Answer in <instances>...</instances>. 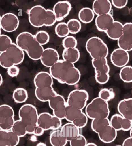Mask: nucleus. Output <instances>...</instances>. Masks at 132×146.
I'll list each match as a JSON object with an SVG mask.
<instances>
[{
	"label": "nucleus",
	"mask_w": 132,
	"mask_h": 146,
	"mask_svg": "<svg viewBox=\"0 0 132 146\" xmlns=\"http://www.w3.org/2000/svg\"><path fill=\"white\" fill-rule=\"evenodd\" d=\"M50 141L52 146H65L68 142L63 132L57 130L51 133Z\"/></svg>",
	"instance_id": "27"
},
{
	"label": "nucleus",
	"mask_w": 132,
	"mask_h": 146,
	"mask_svg": "<svg viewBox=\"0 0 132 146\" xmlns=\"http://www.w3.org/2000/svg\"><path fill=\"white\" fill-rule=\"evenodd\" d=\"M20 142V138L12 131L0 129V146H16Z\"/></svg>",
	"instance_id": "22"
},
{
	"label": "nucleus",
	"mask_w": 132,
	"mask_h": 146,
	"mask_svg": "<svg viewBox=\"0 0 132 146\" xmlns=\"http://www.w3.org/2000/svg\"><path fill=\"white\" fill-rule=\"evenodd\" d=\"M110 125L117 131H127L132 127V121L125 119L121 115L116 114L112 117Z\"/></svg>",
	"instance_id": "19"
},
{
	"label": "nucleus",
	"mask_w": 132,
	"mask_h": 146,
	"mask_svg": "<svg viewBox=\"0 0 132 146\" xmlns=\"http://www.w3.org/2000/svg\"><path fill=\"white\" fill-rule=\"evenodd\" d=\"M99 97L105 101L108 102L112 98L113 93L110 90L108 89H103L99 92Z\"/></svg>",
	"instance_id": "40"
},
{
	"label": "nucleus",
	"mask_w": 132,
	"mask_h": 146,
	"mask_svg": "<svg viewBox=\"0 0 132 146\" xmlns=\"http://www.w3.org/2000/svg\"><path fill=\"white\" fill-rule=\"evenodd\" d=\"M50 74L59 83L70 86L78 83L81 77L80 72L74 64L63 60H59L50 68Z\"/></svg>",
	"instance_id": "1"
},
{
	"label": "nucleus",
	"mask_w": 132,
	"mask_h": 146,
	"mask_svg": "<svg viewBox=\"0 0 132 146\" xmlns=\"http://www.w3.org/2000/svg\"><path fill=\"white\" fill-rule=\"evenodd\" d=\"M110 125V121L108 118L92 120L91 127L92 130L97 133L103 128Z\"/></svg>",
	"instance_id": "32"
},
{
	"label": "nucleus",
	"mask_w": 132,
	"mask_h": 146,
	"mask_svg": "<svg viewBox=\"0 0 132 146\" xmlns=\"http://www.w3.org/2000/svg\"><path fill=\"white\" fill-rule=\"evenodd\" d=\"M120 76L121 80L126 83L132 82V66H125L120 70Z\"/></svg>",
	"instance_id": "33"
},
{
	"label": "nucleus",
	"mask_w": 132,
	"mask_h": 146,
	"mask_svg": "<svg viewBox=\"0 0 132 146\" xmlns=\"http://www.w3.org/2000/svg\"><path fill=\"white\" fill-rule=\"evenodd\" d=\"M62 124L61 120L48 113H42L38 115L37 125L44 131L58 129Z\"/></svg>",
	"instance_id": "13"
},
{
	"label": "nucleus",
	"mask_w": 132,
	"mask_h": 146,
	"mask_svg": "<svg viewBox=\"0 0 132 146\" xmlns=\"http://www.w3.org/2000/svg\"><path fill=\"white\" fill-rule=\"evenodd\" d=\"M16 44L22 51H25L30 58L33 60H40L44 49L31 33L24 32L17 36Z\"/></svg>",
	"instance_id": "3"
},
{
	"label": "nucleus",
	"mask_w": 132,
	"mask_h": 146,
	"mask_svg": "<svg viewBox=\"0 0 132 146\" xmlns=\"http://www.w3.org/2000/svg\"><path fill=\"white\" fill-rule=\"evenodd\" d=\"M65 119L79 129L83 128L87 125L88 117L82 110L67 106Z\"/></svg>",
	"instance_id": "12"
},
{
	"label": "nucleus",
	"mask_w": 132,
	"mask_h": 146,
	"mask_svg": "<svg viewBox=\"0 0 132 146\" xmlns=\"http://www.w3.org/2000/svg\"><path fill=\"white\" fill-rule=\"evenodd\" d=\"M130 131V137L132 138V127Z\"/></svg>",
	"instance_id": "47"
},
{
	"label": "nucleus",
	"mask_w": 132,
	"mask_h": 146,
	"mask_svg": "<svg viewBox=\"0 0 132 146\" xmlns=\"http://www.w3.org/2000/svg\"><path fill=\"white\" fill-rule=\"evenodd\" d=\"M118 110L120 115L132 121V98L121 100L118 104Z\"/></svg>",
	"instance_id": "25"
},
{
	"label": "nucleus",
	"mask_w": 132,
	"mask_h": 146,
	"mask_svg": "<svg viewBox=\"0 0 132 146\" xmlns=\"http://www.w3.org/2000/svg\"><path fill=\"white\" fill-rule=\"evenodd\" d=\"M10 37L5 35H0V53H2L5 48L12 43Z\"/></svg>",
	"instance_id": "38"
},
{
	"label": "nucleus",
	"mask_w": 132,
	"mask_h": 146,
	"mask_svg": "<svg viewBox=\"0 0 132 146\" xmlns=\"http://www.w3.org/2000/svg\"><path fill=\"white\" fill-rule=\"evenodd\" d=\"M97 134L102 142L110 143L115 140L117 136V131L110 125L99 131Z\"/></svg>",
	"instance_id": "24"
},
{
	"label": "nucleus",
	"mask_w": 132,
	"mask_h": 146,
	"mask_svg": "<svg viewBox=\"0 0 132 146\" xmlns=\"http://www.w3.org/2000/svg\"><path fill=\"white\" fill-rule=\"evenodd\" d=\"M55 31L57 36L61 38L67 37L70 33L67 24L64 22L57 24L55 27Z\"/></svg>",
	"instance_id": "34"
},
{
	"label": "nucleus",
	"mask_w": 132,
	"mask_h": 146,
	"mask_svg": "<svg viewBox=\"0 0 132 146\" xmlns=\"http://www.w3.org/2000/svg\"><path fill=\"white\" fill-rule=\"evenodd\" d=\"M34 82L36 87L35 96L40 101L49 102L58 94L52 87L53 79L49 73H38L34 78Z\"/></svg>",
	"instance_id": "2"
},
{
	"label": "nucleus",
	"mask_w": 132,
	"mask_h": 146,
	"mask_svg": "<svg viewBox=\"0 0 132 146\" xmlns=\"http://www.w3.org/2000/svg\"><path fill=\"white\" fill-rule=\"evenodd\" d=\"M19 116L20 120L26 125L27 134H34L38 126V115L37 108L31 104H24L19 110Z\"/></svg>",
	"instance_id": "7"
},
{
	"label": "nucleus",
	"mask_w": 132,
	"mask_h": 146,
	"mask_svg": "<svg viewBox=\"0 0 132 146\" xmlns=\"http://www.w3.org/2000/svg\"><path fill=\"white\" fill-rule=\"evenodd\" d=\"M129 58L128 52L120 48L115 49L110 56V60L113 65L119 68L126 66L129 62Z\"/></svg>",
	"instance_id": "18"
},
{
	"label": "nucleus",
	"mask_w": 132,
	"mask_h": 146,
	"mask_svg": "<svg viewBox=\"0 0 132 146\" xmlns=\"http://www.w3.org/2000/svg\"><path fill=\"white\" fill-rule=\"evenodd\" d=\"M18 18L12 13H7L3 15L1 18V28L7 33L14 32L19 25Z\"/></svg>",
	"instance_id": "17"
},
{
	"label": "nucleus",
	"mask_w": 132,
	"mask_h": 146,
	"mask_svg": "<svg viewBox=\"0 0 132 146\" xmlns=\"http://www.w3.org/2000/svg\"><path fill=\"white\" fill-rule=\"evenodd\" d=\"M0 79H3V77L1 74H0Z\"/></svg>",
	"instance_id": "49"
},
{
	"label": "nucleus",
	"mask_w": 132,
	"mask_h": 146,
	"mask_svg": "<svg viewBox=\"0 0 132 146\" xmlns=\"http://www.w3.org/2000/svg\"><path fill=\"white\" fill-rule=\"evenodd\" d=\"M26 125L20 120L15 121L11 129V131L19 138L24 137L27 134Z\"/></svg>",
	"instance_id": "30"
},
{
	"label": "nucleus",
	"mask_w": 132,
	"mask_h": 146,
	"mask_svg": "<svg viewBox=\"0 0 132 146\" xmlns=\"http://www.w3.org/2000/svg\"><path fill=\"white\" fill-rule=\"evenodd\" d=\"M70 143V146H85L87 144L86 138L81 134L72 139Z\"/></svg>",
	"instance_id": "39"
},
{
	"label": "nucleus",
	"mask_w": 132,
	"mask_h": 146,
	"mask_svg": "<svg viewBox=\"0 0 132 146\" xmlns=\"http://www.w3.org/2000/svg\"><path fill=\"white\" fill-rule=\"evenodd\" d=\"M95 22L97 29L105 32L110 39L118 40L122 35L123 25L119 21H115L110 13L97 16Z\"/></svg>",
	"instance_id": "4"
},
{
	"label": "nucleus",
	"mask_w": 132,
	"mask_h": 146,
	"mask_svg": "<svg viewBox=\"0 0 132 146\" xmlns=\"http://www.w3.org/2000/svg\"><path fill=\"white\" fill-rule=\"evenodd\" d=\"M44 132V131L42 128L38 126L35 129L33 135L37 136H40L43 135Z\"/></svg>",
	"instance_id": "43"
},
{
	"label": "nucleus",
	"mask_w": 132,
	"mask_h": 146,
	"mask_svg": "<svg viewBox=\"0 0 132 146\" xmlns=\"http://www.w3.org/2000/svg\"><path fill=\"white\" fill-rule=\"evenodd\" d=\"M127 3H128V1L127 0H124V1L112 0L111 1L112 4L114 7L118 9L124 8L126 6Z\"/></svg>",
	"instance_id": "42"
},
{
	"label": "nucleus",
	"mask_w": 132,
	"mask_h": 146,
	"mask_svg": "<svg viewBox=\"0 0 132 146\" xmlns=\"http://www.w3.org/2000/svg\"><path fill=\"white\" fill-rule=\"evenodd\" d=\"M24 51L18 47L16 44L12 43L4 52L0 53V65L5 68L14 65H20L24 60Z\"/></svg>",
	"instance_id": "6"
},
{
	"label": "nucleus",
	"mask_w": 132,
	"mask_h": 146,
	"mask_svg": "<svg viewBox=\"0 0 132 146\" xmlns=\"http://www.w3.org/2000/svg\"><path fill=\"white\" fill-rule=\"evenodd\" d=\"M86 114L87 117L92 120L108 118L110 114L108 102L99 97L93 99L86 106Z\"/></svg>",
	"instance_id": "8"
},
{
	"label": "nucleus",
	"mask_w": 132,
	"mask_h": 146,
	"mask_svg": "<svg viewBox=\"0 0 132 146\" xmlns=\"http://www.w3.org/2000/svg\"><path fill=\"white\" fill-rule=\"evenodd\" d=\"M35 37L38 42L41 46L46 44L49 41V35L45 31H39L35 35Z\"/></svg>",
	"instance_id": "36"
},
{
	"label": "nucleus",
	"mask_w": 132,
	"mask_h": 146,
	"mask_svg": "<svg viewBox=\"0 0 132 146\" xmlns=\"http://www.w3.org/2000/svg\"><path fill=\"white\" fill-rule=\"evenodd\" d=\"M86 47L87 52L94 60L106 58L108 54L107 45L102 39L96 36L89 38L86 42Z\"/></svg>",
	"instance_id": "9"
},
{
	"label": "nucleus",
	"mask_w": 132,
	"mask_h": 146,
	"mask_svg": "<svg viewBox=\"0 0 132 146\" xmlns=\"http://www.w3.org/2000/svg\"><path fill=\"white\" fill-rule=\"evenodd\" d=\"M85 146H97L94 143H87Z\"/></svg>",
	"instance_id": "45"
},
{
	"label": "nucleus",
	"mask_w": 132,
	"mask_h": 146,
	"mask_svg": "<svg viewBox=\"0 0 132 146\" xmlns=\"http://www.w3.org/2000/svg\"><path fill=\"white\" fill-rule=\"evenodd\" d=\"M77 45V42L76 38L72 36L65 37L63 41V46L65 49L76 48Z\"/></svg>",
	"instance_id": "37"
},
{
	"label": "nucleus",
	"mask_w": 132,
	"mask_h": 146,
	"mask_svg": "<svg viewBox=\"0 0 132 146\" xmlns=\"http://www.w3.org/2000/svg\"><path fill=\"white\" fill-rule=\"evenodd\" d=\"M92 64L95 68L97 82L101 84L107 83L109 79L110 68L106 58L99 60L92 59Z\"/></svg>",
	"instance_id": "10"
},
{
	"label": "nucleus",
	"mask_w": 132,
	"mask_h": 146,
	"mask_svg": "<svg viewBox=\"0 0 132 146\" xmlns=\"http://www.w3.org/2000/svg\"><path fill=\"white\" fill-rule=\"evenodd\" d=\"M122 146H132V138L129 137L124 140Z\"/></svg>",
	"instance_id": "44"
},
{
	"label": "nucleus",
	"mask_w": 132,
	"mask_h": 146,
	"mask_svg": "<svg viewBox=\"0 0 132 146\" xmlns=\"http://www.w3.org/2000/svg\"><path fill=\"white\" fill-rule=\"evenodd\" d=\"M61 131L63 132L67 140L69 142L76 138L80 134V129L70 122L63 125Z\"/></svg>",
	"instance_id": "26"
},
{
	"label": "nucleus",
	"mask_w": 132,
	"mask_h": 146,
	"mask_svg": "<svg viewBox=\"0 0 132 146\" xmlns=\"http://www.w3.org/2000/svg\"><path fill=\"white\" fill-rule=\"evenodd\" d=\"M20 72V69L18 66L14 65L11 66L7 70V73L9 76L11 77H16Z\"/></svg>",
	"instance_id": "41"
},
{
	"label": "nucleus",
	"mask_w": 132,
	"mask_h": 146,
	"mask_svg": "<svg viewBox=\"0 0 132 146\" xmlns=\"http://www.w3.org/2000/svg\"><path fill=\"white\" fill-rule=\"evenodd\" d=\"M72 8L71 4L67 1L58 2L53 8L56 21L62 20L69 15Z\"/></svg>",
	"instance_id": "21"
},
{
	"label": "nucleus",
	"mask_w": 132,
	"mask_h": 146,
	"mask_svg": "<svg viewBox=\"0 0 132 146\" xmlns=\"http://www.w3.org/2000/svg\"><path fill=\"white\" fill-rule=\"evenodd\" d=\"M69 33L72 34H76L79 32L81 29L80 22L77 19H72L67 23Z\"/></svg>",
	"instance_id": "35"
},
{
	"label": "nucleus",
	"mask_w": 132,
	"mask_h": 146,
	"mask_svg": "<svg viewBox=\"0 0 132 146\" xmlns=\"http://www.w3.org/2000/svg\"><path fill=\"white\" fill-rule=\"evenodd\" d=\"M62 57L63 60L74 64L79 60L80 53L76 48L65 49L63 52Z\"/></svg>",
	"instance_id": "28"
},
{
	"label": "nucleus",
	"mask_w": 132,
	"mask_h": 146,
	"mask_svg": "<svg viewBox=\"0 0 132 146\" xmlns=\"http://www.w3.org/2000/svg\"><path fill=\"white\" fill-rule=\"evenodd\" d=\"M1 16H0V35H1Z\"/></svg>",
	"instance_id": "48"
},
{
	"label": "nucleus",
	"mask_w": 132,
	"mask_h": 146,
	"mask_svg": "<svg viewBox=\"0 0 132 146\" xmlns=\"http://www.w3.org/2000/svg\"><path fill=\"white\" fill-rule=\"evenodd\" d=\"M119 48L128 52L132 50V23L123 25L122 34L118 40Z\"/></svg>",
	"instance_id": "16"
},
{
	"label": "nucleus",
	"mask_w": 132,
	"mask_h": 146,
	"mask_svg": "<svg viewBox=\"0 0 132 146\" xmlns=\"http://www.w3.org/2000/svg\"><path fill=\"white\" fill-rule=\"evenodd\" d=\"M121 146V145H117V146Z\"/></svg>",
	"instance_id": "50"
},
{
	"label": "nucleus",
	"mask_w": 132,
	"mask_h": 146,
	"mask_svg": "<svg viewBox=\"0 0 132 146\" xmlns=\"http://www.w3.org/2000/svg\"><path fill=\"white\" fill-rule=\"evenodd\" d=\"M112 7L111 2L108 0H95L92 6L93 12L97 16L109 14L112 10Z\"/></svg>",
	"instance_id": "23"
},
{
	"label": "nucleus",
	"mask_w": 132,
	"mask_h": 146,
	"mask_svg": "<svg viewBox=\"0 0 132 146\" xmlns=\"http://www.w3.org/2000/svg\"><path fill=\"white\" fill-rule=\"evenodd\" d=\"M37 146H46V145L44 143L40 142L38 143L37 145Z\"/></svg>",
	"instance_id": "46"
},
{
	"label": "nucleus",
	"mask_w": 132,
	"mask_h": 146,
	"mask_svg": "<svg viewBox=\"0 0 132 146\" xmlns=\"http://www.w3.org/2000/svg\"><path fill=\"white\" fill-rule=\"evenodd\" d=\"M48 102L50 108L53 110L54 115L61 120L65 119L67 106L63 96L57 94Z\"/></svg>",
	"instance_id": "15"
},
{
	"label": "nucleus",
	"mask_w": 132,
	"mask_h": 146,
	"mask_svg": "<svg viewBox=\"0 0 132 146\" xmlns=\"http://www.w3.org/2000/svg\"><path fill=\"white\" fill-rule=\"evenodd\" d=\"M28 16L30 23L35 27L51 26L56 21L53 11L46 9L40 5L32 7L29 12Z\"/></svg>",
	"instance_id": "5"
},
{
	"label": "nucleus",
	"mask_w": 132,
	"mask_h": 146,
	"mask_svg": "<svg viewBox=\"0 0 132 146\" xmlns=\"http://www.w3.org/2000/svg\"><path fill=\"white\" fill-rule=\"evenodd\" d=\"M89 99V94L84 90H75L70 93L67 104V106L82 110Z\"/></svg>",
	"instance_id": "11"
},
{
	"label": "nucleus",
	"mask_w": 132,
	"mask_h": 146,
	"mask_svg": "<svg viewBox=\"0 0 132 146\" xmlns=\"http://www.w3.org/2000/svg\"><path fill=\"white\" fill-rule=\"evenodd\" d=\"M95 13L93 10L89 7L82 9L78 13V18L80 21L84 23H89L93 21Z\"/></svg>",
	"instance_id": "29"
},
{
	"label": "nucleus",
	"mask_w": 132,
	"mask_h": 146,
	"mask_svg": "<svg viewBox=\"0 0 132 146\" xmlns=\"http://www.w3.org/2000/svg\"><path fill=\"white\" fill-rule=\"evenodd\" d=\"M13 109L8 105L0 106V129L6 131L11 130L15 122Z\"/></svg>",
	"instance_id": "14"
},
{
	"label": "nucleus",
	"mask_w": 132,
	"mask_h": 146,
	"mask_svg": "<svg viewBox=\"0 0 132 146\" xmlns=\"http://www.w3.org/2000/svg\"><path fill=\"white\" fill-rule=\"evenodd\" d=\"M40 60L42 65L50 68L59 60V54L55 49L47 48L44 50Z\"/></svg>",
	"instance_id": "20"
},
{
	"label": "nucleus",
	"mask_w": 132,
	"mask_h": 146,
	"mask_svg": "<svg viewBox=\"0 0 132 146\" xmlns=\"http://www.w3.org/2000/svg\"><path fill=\"white\" fill-rule=\"evenodd\" d=\"M13 98L16 103L18 104L24 103L28 98V93L25 89L18 88L14 91Z\"/></svg>",
	"instance_id": "31"
}]
</instances>
